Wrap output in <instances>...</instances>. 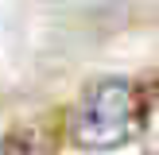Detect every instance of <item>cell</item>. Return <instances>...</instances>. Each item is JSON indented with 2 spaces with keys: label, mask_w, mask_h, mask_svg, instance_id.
Here are the masks:
<instances>
[{
  "label": "cell",
  "mask_w": 159,
  "mask_h": 155,
  "mask_svg": "<svg viewBox=\"0 0 159 155\" xmlns=\"http://www.w3.org/2000/svg\"><path fill=\"white\" fill-rule=\"evenodd\" d=\"M136 132V93L120 78L89 85L74 108V140L93 151L120 147Z\"/></svg>",
  "instance_id": "6da1fadb"
},
{
  "label": "cell",
  "mask_w": 159,
  "mask_h": 155,
  "mask_svg": "<svg viewBox=\"0 0 159 155\" xmlns=\"http://www.w3.org/2000/svg\"><path fill=\"white\" fill-rule=\"evenodd\" d=\"M0 155H23V147L12 144V140H0Z\"/></svg>",
  "instance_id": "7a4b0ae2"
}]
</instances>
